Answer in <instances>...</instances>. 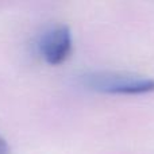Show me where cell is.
Returning a JSON list of instances; mask_svg holds the SVG:
<instances>
[{"label": "cell", "instance_id": "3", "mask_svg": "<svg viewBox=\"0 0 154 154\" xmlns=\"http://www.w3.org/2000/svg\"><path fill=\"white\" fill-rule=\"evenodd\" d=\"M0 154H10V147L3 137H0Z\"/></svg>", "mask_w": 154, "mask_h": 154}, {"label": "cell", "instance_id": "1", "mask_svg": "<svg viewBox=\"0 0 154 154\" xmlns=\"http://www.w3.org/2000/svg\"><path fill=\"white\" fill-rule=\"evenodd\" d=\"M81 85L103 95H149L154 92V79L116 70H96L81 76Z\"/></svg>", "mask_w": 154, "mask_h": 154}, {"label": "cell", "instance_id": "2", "mask_svg": "<svg viewBox=\"0 0 154 154\" xmlns=\"http://www.w3.org/2000/svg\"><path fill=\"white\" fill-rule=\"evenodd\" d=\"M73 50L72 31L65 24L49 27L38 41V51L49 65H61L70 57Z\"/></svg>", "mask_w": 154, "mask_h": 154}]
</instances>
